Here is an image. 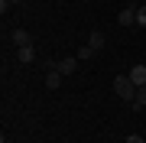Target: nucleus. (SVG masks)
Instances as JSON below:
<instances>
[{"instance_id":"f257e3e1","label":"nucleus","mask_w":146,"mask_h":143,"mask_svg":"<svg viewBox=\"0 0 146 143\" xmlns=\"http://www.w3.org/2000/svg\"><path fill=\"white\" fill-rule=\"evenodd\" d=\"M114 94L123 98L127 104H133V101H136V85H133L130 75H117V78H114Z\"/></svg>"},{"instance_id":"f03ea898","label":"nucleus","mask_w":146,"mask_h":143,"mask_svg":"<svg viewBox=\"0 0 146 143\" xmlns=\"http://www.w3.org/2000/svg\"><path fill=\"white\" fill-rule=\"evenodd\" d=\"M10 43H13L16 49H23V46H33V33H29V29H23V26H16V29L10 33Z\"/></svg>"},{"instance_id":"7ed1b4c3","label":"nucleus","mask_w":146,"mask_h":143,"mask_svg":"<svg viewBox=\"0 0 146 143\" xmlns=\"http://www.w3.org/2000/svg\"><path fill=\"white\" fill-rule=\"evenodd\" d=\"M78 62H81L78 55H65V59H58V65H55V69L62 72V75H75V72H78Z\"/></svg>"},{"instance_id":"20e7f679","label":"nucleus","mask_w":146,"mask_h":143,"mask_svg":"<svg viewBox=\"0 0 146 143\" xmlns=\"http://www.w3.org/2000/svg\"><path fill=\"white\" fill-rule=\"evenodd\" d=\"M127 75L133 78V85H136V88H143V85H146V65H143V62H136Z\"/></svg>"},{"instance_id":"39448f33","label":"nucleus","mask_w":146,"mask_h":143,"mask_svg":"<svg viewBox=\"0 0 146 143\" xmlns=\"http://www.w3.org/2000/svg\"><path fill=\"white\" fill-rule=\"evenodd\" d=\"M117 23L120 26H133L136 23V7H123V10L117 13Z\"/></svg>"},{"instance_id":"423d86ee","label":"nucleus","mask_w":146,"mask_h":143,"mask_svg":"<svg viewBox=\"0 0 146 143\" xmlns=\"http://www.w3.org/2000/svg\"><path fill=\"white\" fill-rule=\"evenodd\" d=\"M16 62H20V65H29V62H36V49H33V46H23V49H16Z\"/></svg>"},{"instance_id":"0eeeda50","label":"nucleus","mask_w":146,"mask_h":143,"mask_svg":"<svg viewBox=\"0 0 146 143\" xmlns=\"http://www.w3.org/2000/svg\"><path fill=\"white\" fill-rule=\"evenodd\" d=\"M62 78H65V75L58 72V69H52V72L46 75V88H49V91H58V85H62Z\"/></svg>"},{"instance_id":"6e6552de","label":"nucleus","mask_w":146,"mask_h":143,"mask_svg":"<svg viewBox=\"0 0 146 143\" xmlns=\"http://www.w3.org/2000/svg\"><path fill=\"white\" fill-rule=\"evenodd\" d=\"M104 43H107V39H104V33H101V29H94L91 36H88V46L94 49V52H101V49H104Z\"/></svg>"},{"instance_id":"1a4fd4ad","label":"nucleus","mask_w":146,"mask_h":143,"mask_svg":"<svg viewBox=\"0 0 146 143\" xmlns=\"http://www.w3.org/2000/svg\"><path fill=\"white\" fill-rule=\"evenodd\" d=\"M130 107H133V111H143V107H146V85H143V88H136V101H133Z\"/></svg>"},{"instance_id":"9d476101","label":"nucleus","mask_w":146,"mask_h":143,"mask_svg":"<svg viewBox=\"0 0 146 143\" xmlns=\"http://www.w3.org/2000/svg\"><path fill=\"white\" fill-rule=\"evenodd\" d=\"M136 26H143V29H146V3H143V7H136Z\"/></svg>"},{"instance_id":"9b49d317","label":"nucleus","mask_w":146,"mask_h":143,"mask_svg":"<svg viewBox=\"0 0 146 143\" xmlns=\"http://www.w3.org/2000/svg\"><path fill=\"white\" fill-rule=\"evenodd\" d=\"M78 59H81V62H88V59H94V49H91V46H81V49H78Z\"/></svg>"},{"instance_id":"f8f14e48","label":"nucleus","mask_w":146,"mask_h":143,"mask_svg":"<svg viewBox=\"0 0 146 143\" xmlns=\"http://www.w3.org/2000/svg\"><path fill=\"white\" fill-rule=\"evenodd\" d=\"M10 7H13V0H0V13H3V16L10 13Z\"/></svg>"},{"instance_id":"ddd939ff","label":"nucleus","mask_w":146,"mask_h":143,"mask_svg":"<svg viewBox=\"0 0 146 143\" xmlns=\"http://www.w3.org/2000/svg\"><path fill=\"white\" fill-rule=\"evenodd\" d=\"M123 143H146V140H143V137H140V133H130V137H127V140H123Z\"/></svg>"},{"instance_id":"4468645a","label":"nucleus","mask_w":146,"mask_h":143,"mask_svg":"<svg viewBox=\"0 0 146 143\" xmlns=\"http://www.w3.org/2000/svg\"><path fill=\"white\" fill-rule=\"evenodd\" d=\"M13 3H29V0H13Z\"/></svg>"},{"instance_id":"2eb2a0df","label":"nucleus","mask_w":146,"mask_h":143,"mask_svg":"<svg viewBox=\"0 0 146 143\" xmlns=\"http://www.w3.org/2000/svg\"><path fill=\"white\" fill-rule=\"evenodd\" d=\"M0 143H10V140H7V137H3V140H0Z\"/></svg>"}]
</instances>
